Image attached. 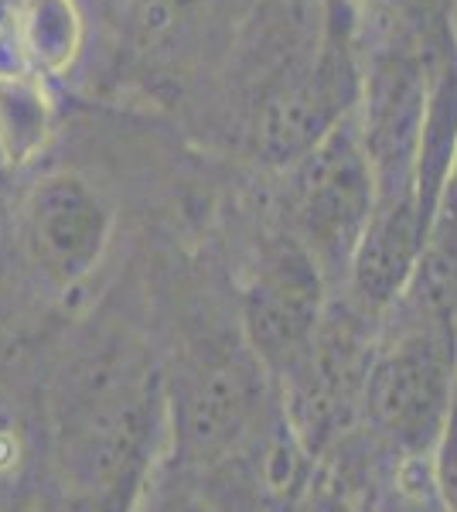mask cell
Masks as SVG:
<instances>
[{
  "instance_id": "11",
  "label": "cell",
  "mask_w": 457,
  "mask_h": 512,
  "mask_svg": "<svg viewBox=\"0 0 457 512\" xmlns=\"http://www.w3.org/2000/svg\"><path fill=\"white\" fill-rule=\"evenodd\" d=\"M372 512H444L440 506L434 482H430L427 461L417 465H396L393 485L379 495Z\"/></svg>"
},
{
  "instance_id": "9",
  "label": "cell",
  "mask_w": 457,
  "mask_h": 512,
  "mask_svg": "<svg viewBox=\"0 0 457 512\" xmlns=\"http://www.w3.org/2000/svg\"><path fill=\"white\" fill-rule=\"evenodd\" d=\"M134 512H222V509L202 485V478L178 468L164 454L154 472L147 475L144 489H140L134 502Z\"/></svg>"
},
{
  "instance_id": "3",
  "label": "cell",
  "mask_w": 457,
  "mask_h": 512,
  "mask_svg": "<svg viewBox=\"0 0 457 512\" xmlns=\"http://www.w3.org/2000/svg\"><path fill=\"white\" fill-rule=\"evenodd\" d=\"M379 328L362 427L396 465L430 461L457 407V321L396 304Z\"/></svg>"
},
{
  "instance_id": "6",
  "label": "cell",
  "mask_w": 457,
  "mask_h": 512,
  "mask_svg": "<svg viewBox=\"0 0 457 512\" xmlns=\"http://www.w3.org/2000/svg\"><path fill=\"white\" fill-rule=\"evenodd\" d=\"M328 311L331 284L314 256L284 226L263 236L239 287V335L277 390L311 355Z\"/></svg>"
},
{
  "instance_id": "10",
  "label": "cell",
  "mask_w": 457,
  "mask_h": 512,
  "mask_svg": "<svg viewBox=\"0 0 457 512\" xmlns=\"http://www.w3.org/2000/svg\"><path fill=\"white\" fill-rule=\"evenodd\" d=\"M31 38L28 48L38 55L45 65H62L72 55L76 45V18L69 11V0H35L28 18Z\"/></svg>"
},
{
  "instance_id": "1",
  "label": "cell",
  "mask_w": 457,
  "mask_h": 512,
  "mask_svg": "<svg viewBox=\"0 0 457 512\" xmlns=\"http://www.w3.org/2000/svg\"><path fill=\"white\" fill-rule=\"evenodd\" d=\"M55 489L140 492L168 454V383L134 325L99 321L58 362L48 390Z\"/></svg>"
},
{
  "instance_id": "12",
  "label": "cell",
  "mask_w": 457,
  "mask_h": 512,
  "mask_svg": "<svg viewBox=\"0 0 457 512\" xmlns=\"http://www.w3.org/2000/svg\"><path fill=\"white\" fill-rule=\"evenodd\" d=\"M427 472L444 512H457V407L447 420L444 434H440L434 454H430Z\"/></svg>"
},
{
  "instance_id": "2",
  "label": "cell",
  "mask_w": 457,
  "mask_h": 512,
  "mask_svg": "<svg viewBox=\"0 0 457 512\" xmlns=\"http://www.w3.org/2000/svg\"><path fill=\"white\" fill-rule=\"evenodd\" d=\"M168 383V458L205 478L246 448L284 414L267 369L246 338H198L164 366Z\"/></svg>"
},
{
  "instance_id": "5",
  "label": "cell",
  "mask_w": 457,
  "mask_h": 512,
  "mask_svg": "<svg viewBox=\"0 0 457 512\" xmlns=\"http://www.w3.org/2000/svg\"><path fill=\"white\" fill-rule=\"evenodd\" d=\"M284 229L321 267L331 291L348 287L355 256L376 216V175L359 120H345L287 168Z\"/></svg>"
},
{
  "instance_id": "4",
  "label": "cell",
  "mask_w": 457,
  "mask_h": 512,
  "mask_svg": "<svg viewBox=\"0 0 457 512\" xmlns=\"http://www.w3.org/2000/svg\"><path fill=\"white\" fill-rule=\"evenodd\" d=\"M362 31L352 0H321V31L294 72L253 106L249 144L263 168L287 171L359 113Z\"/></svg>"
},
{
  "instance_id": "8",
  "label": "cell",
  "mask_w": 457,
  "mask_h": 512,
  "mask_svg": "<svg viewBox=\"0 0 457 512\" xmlns=\"http://www.w3.org/2000/svg\"><path fill=\"white\" fill-rule=\"evenodd\" d=\"M209 0H130L127 41L140 62H157L195 28Z\"/></svg>"
},
{
  "instance_id": "13",
  "label": "cell",
  "mask_w": 457,
  "mask_h": 512,
  "mask_svg": "<svg viewBox=\"0 0 457 512\" xmlns=\"http://www.w3.org/2000/svg\"><path fill=\"white\" fill-rule=\"evenodd\" d=\"M140 492H82V489H55L48 512H134Z\"/></svg>"
},
{
  "instance_id": "7",
  "label": "cell",
  "mask_w": 457,
  "mask_h": 512,
  "mask_svg": "<svg viewBox=\"0 0 457 512\" xmlns=\"http://www.w3.org/2000/svg\"><path fill=\"white\" fill-rule=\"evenodd\" d=\"M21 256L52 294H72L103 267L113 209L76 171H52L28 188L18 219Z\"/></svg>"
}]
</instances>
